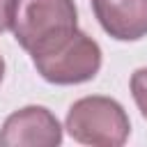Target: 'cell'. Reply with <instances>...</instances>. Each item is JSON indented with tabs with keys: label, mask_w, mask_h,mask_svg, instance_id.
Masks as SVG:
<instances>
[{
	"label": "cell",
	"mask_w": 147,
	"mask_h": 147,
	"mask_svg": "<svg viewBox=\"0 0 147 147\" xmlns=\"http://www.w3.org/2000/svg\"><path fill=\"white\" fill-rule=\"evenodd\" d=\"M131 94L142 117H147V67H140L131 74Z\"/></svg>",
	"instance_id": "6"
},
{
	"label": "cell",
	"mask_w": 147,
	"mask_h": 147,
	"mask_svg": "<svg viewBox=\"0 0 147 147\" xmlns=\"http://www.w3.org/2000/svg\"><path fill=\"white\" fill-rule=\"evenodd\" d=\"M78 21L74 0H14L11 32L30 57L51 51L69 34Z\"/></svg>",
	"instance_id": "1"
},
{
	"label": "cell",
	"mask_w": 147,
	"mask_h": 147,
	"mask_svg": "<svg viewBox=\"0 0 147 147\" xmlns=\"http://www.w3.org/2000/svg\"><path fill=\"white\" fill-rule=\"evenodd\" d=\"M11 14H14V0H0V34L5 30H11Z\"/></svg>",
	"instance_id": "7"
},
{
	"label": "cell",
	"mask_w": 147,
	"mask_h": 147,
	"mask_svg": "<svg viewBox=\"0 0 147 147\" xmlns=\"http://www.w3.org/2000/svg\"><path fill=\"white\" fill-rule=\"evenodd\" d=\"M92 9L117 41H138L147 34V0H92Z\"/></svg>",
	"instance_id": "5"
},
{
	"label": "cell",
	"mask_w": 147,
	"mask_h": 147,
	"mask_svg": "<svg viewBox=\"0 0 147 147\" xmlns=\"http://www.w3.org/2000/svg\"><path fill=\"white\" fill-rule=\"evenodd\" d=\"M67 131L83 145L119 147L131 133V122L115 99L83 96L67 113Z\"/></svg>",
	"instance_id": "2"
},
{
	"label": "cell",
	"mask_w": 147,
	"mask_h": 147,
	"mask_svg": "<svg viewBox=\"0 0 147 147\" xmlns=\"http://www.w3.org/2000/svg\"><path fill=\"white\" fill-rule=\"evenodd\" d=\"M2 76H5V60H2V55H0V83H2Z\"/></svg>",
	"instance_id": "8"
},
{
	"label": "cell",
	"mask_w": 147,
	"mask_h": 147,
	"mask_svg": "<svg viewBox=\"0 0 147 147\" xmlns=\"http://www.w3.org/2000/svg\"><path fill=\"white\" fill-rule=\"evenodd\" d=\"M37 71L44 80L55 85H78L92 80L101 69V48L99 44L76 30L64 41L53 46L46 53H39L32 57Z\"/></svg>",
	"instance_id": "3"
},
{
	"label": "cell",
	"mask_w": 147,
	"mask_h": 147,
	"mask_svg": "<svg viewBox=\"0 0 147 147\" xmlns=\"http://www.w3.org/2000/svg\"><path fill=\"white\" fill-rule=\"evenodd\" d=\"M62 142V129L57 117L44 106H25L11 113L0 129V145L16 147H55Z\"/></svg>",
	"instance_id": "4"
}]
</instances>
